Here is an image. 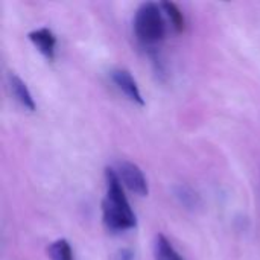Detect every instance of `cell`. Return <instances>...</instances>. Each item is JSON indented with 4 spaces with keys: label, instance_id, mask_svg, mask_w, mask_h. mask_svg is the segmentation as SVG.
Masks as SVG:
<instances>
[{
    "label": "cell",
    "instance_id": "1",
    "mask_svg": "<svg viewBox=\"0 0 260 260\" xmlns=\"http://www.w3.org/2000/svg\"><path fill=\"white\" fill-rule=\"evenodd\" d=\"M105 198L102 201L104 224L111 232H126L136 229L137 219L123 192V184L114 169L105 171Z\"/></svg>",
    "mask_w": 260,
    "mask_h": 260
},
{
    "label": "cell",
    "instance_id": "2",
    "mask_svg": "<svg viewBox=\"0 0 260 260\" xmlns=\"http://www.w3.org/2000/svg\"><path fill=\"white\" fill-rule=\"evenodd\" d=\"M161 6L148 2L139 6L134 15V34L145 46L160 43L166 35V24L161 14Z\"/></svg>",
    "mask_w": 260,
    "mask_h": 260
},
{
    "label": "cell",
    "instance_id": "3",
    "mask_svg": "<svg viewBox=\"0 0 260 260\" xmlns=\"http://www.w3.org/2000/svg\"><path fill=\"white\" fill-rule=\"evenodd\" d=\"M117 175L122 181V184L131 190L133 193L139 195V197H146L149 192L148 187V181L142 172V169L131 163V161H119L117 163Z\"/></svg>",
    "mask_w": 260,
    "mask_h": 260
},
{
    "label": "cell",
    "instance_id": "4",
    "mask_svg": "<svg viewBox=\"0 0 260 260\" xmlns=\"http://www.w3.org/2000/svg\"><path fill=\"white\" fill-rule=\"evenodd\" d=\"M111 79L113 82L116 84V87L134 104L143 107L145 105V101H143V96L139 90V85L136 82V79L133 78V75L125 70V69H116L111 72Z\"/></svg>",
    "mask_w": 260,
    "mask_h": 260
},
{
    "label": "cell",
    "instance_id": "5",
    "mask_svg": "<svg viewBox=\"0 0 260 260\" xmlns=\"http://www.w3.org/2000/svg\"><path fill=\"white\" fill-rule=\"evenodd\" d=\"M29 40L32 44L38 49L41 55H44L47 59L55 58V50H56V37L49 27H40L32 32H29Z\"/></svg>",
    "mask_w": 260,
    "mask_h": 260
},
{
    "label": "cell",
    "instance_id": "6",
    "mask_svg": "<svg viewBox=\"0 0 260 260\" xmlns=\"http://www.w3.org/2000/svg\"><path fill=\"white\" fill-rule=\"evenodd\" d=\"M9 88L12 96L15 98V101L27 111H35V102L34 98L29 91V88L26 87V84L14 73L9 75Z\"/></svg>",
    "mask_w": 260,
    "mask_h": 260
},
{
    "label": "cell",
    "instance_id": "7",
    "mask_svg": "<svg viewBox=\"0 0 260 260\" xmlns=\"http://www.w3.org/2000/svg\"><path fill=\"white\" fill-rule=\"evenodd\" d=\"M154 257L155 260H183L180 253L174 248L169 239L163 235H158L154 242Z\"/></svg>",
    "mask_w": 260,
    "mask_h": 260
},
{
    "label": "cell",
    "instance_id": "8",
    "mask_svg": "<svg viewBox=\"0 0 260 260\" xmlns=\"http://www.w3.org/2000/svg\"><path fill=\"white\" fill-rule=\"evenodd\" d=\"M174 195L175 198L178 200V203L181 206H184L186 209H190V210H195L201 206V198L200 195L189 186L186 184H178L174 187Z\"/></svg>",
    "mask_w": 260,
    "mask_h": 260
},
{
    "label": "cell",
    "instance_id": "9",
    "mask_svg": "<svg viewBox=\"0 0 260 260\" xmlns=\"http://www.w3.org/2000/svg\"><path fill=\"white\" fill-rule=\"evenodd\" d=\"M160 6H161L163 11L166 12L168 18L171 20L174 29H175L177 32H183V30H184L186 20H184V15H183L181 9H180L175 3H172V2H163Z\"/></svg>",
    "mask_w": 260,
    "mask_h": 260
},
{
    "label": "cell",
    "instance_id": "10",
    "mask_svg": "<svg viewBox=\"0 0 260 260\" xmlns=\"http://www.w3.org/2000/svg\"><path fill=\"white\" fill-rule=\"evenodd\" d=\"M47 253L52 260H73L72 247L66 239H58L53 244H50Z\"/></svg>",
    "mask_w": 260,
    "mask_h": 260
},
{
    "label": "cell",
    "instance_id": "11",
    "mask_svg": "<svg viewBox=\"0 0 260 260\" xmlns=\"http://www.w3.org/2000/svg\"><path fill=\"white\" fill-rule=\"evenodd\" d=\"M117 260H134V254L129 250H122L117 256Z\"/></svg>",
    "mask_w": 260,
    "mask_h": 260
}]
</instances>
